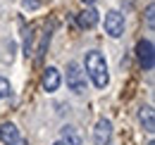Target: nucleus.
Returning <instances> with one entry per match:
<instances>
[{
  "mask_svg": "<svg viewBox=\"0 0 155 145\" xmlns=\"http://www.w3.org/2000/svg\"><path fill=\"white\" fill-rule=\"evenodd\" d=\"M81 67H84L86 76L91 79V83L96 86L98 91H105L110 86V67H107V60H105V55L100 50H96V48L86 50Z\"/></svg>",
  "mask_w": 155,
  "mask_h": 145,
  "instance_id": "obj_1",
  "label": "nucleus"
},
{
  "mask_svg": "<svg viewBox=\"0 0 155 145\" xmlns=\"http://www.w3.org/2000/svg\"><path fill=\"white\" fill-rule=\"evenodd\" d=\"M64 83H67V91H72L74 95H84L86 88H88V76H86L84 67L77 60L67 62V67H64Z\"/></svg>",
  "mask_w": 155,
  "mask_h": 145,
  "instance_id": "obj_2",
  "label": "nucleus"
},
{
  "mask_svg": "<svg viewBox=\"0 0 155 145\" xmlns=\"http://www.w3.org/2000/svg\"><path fill=\"white\" fill-rule=\"evenodd\" d=\"M124 29H127V17H124V12H119V10H107V12H105V19H103V31H105V36L117 40V38L124 36Z\"/></svg>",
  "mask_w": 155,
  "mask_h": 145,
  "instance_id": "obj_3",
  "label": "nucleus"
},
{
  "mask_svg": "<svg viewBox=\"0 0 155 145\" xmlns=\"http://www.w3.org/2000/svg\"><path fill=\"white\" fill-rule=\"evenodd\" d=\"M136 53V62L143 72H153V64H155V48H153V40L150 38H141L134 48Z\"/></svg>",
  "mask_w": 155,
  "mask_h": 145,
  "instance_id": "obj_4",
  "label": "nucleus"
},
{
  "mask_svg": "<svg viewBox=\"0 0 155 145\" xmlns=\"http://www.w3.org/2000/svg\"><path fill=\"white\" fill-rule=\"evenodd\" d=\"M60 86H62V74H60V69L53 67V64H48L43 69V74H41V88H43V93L53 95V93L60 91Z\"/></svg>",
  "mask_w": 155,
  "mask_h": 145,
  "instance_id": "obj_5",
  "label": "nucleus"
},
{
  "mask_svg": "<svg viewBox=\"0 0 155 145\" xmlns=\"http://www.w3.org/2000/svg\"><path fill=\"white\" fill-rule=\"evenodd\" d=\"M112 136H115V126L110 119L100 117L93 126V143L96 145H110L112 143Z\"/></svg>",
  "mask_w": 155,
  "mask_h": 145,
  "instance_id": "obj_6",
  "label": "nucleus"
},
{
  "mask_svg": "<svg viewBox=\"0 0 155 145\" xmlns=\"http://www.w3.org/2000/svg\"><path fill=\"white\" fill-rule=\"evenodd\" d=\"M98 21H100V12H98L93 5H84V10L77 12V26L81 31H91L96 29Z\"/></svg>",
  "mask_w": 155,
  "mask_h": 145,
  "instance_id": "obj_7",
  "label": "nucleus"
},
{
  "mask_svg": "<svg viewBox=\"0 0 155 145\" xmlns=\"http://www.w3.org/2000/svg\"><path fill=\"white\" fill-rule=\"evenodd\" d=\"M136 121H138L141 131H146L148 136L155 133V114H153L150 105H138V109H136Z\"/></svg>",
  "mask_w": 155,
  "mask_h": 145,
  "instance_id": "obj_8",
  "label": "nucleus"
},
{
  "mask_svg": "<svg viewBox=\"0 0 155 145\" xmlns=\"http://www.w3.org/2000/svg\"><path fill=\"white\" fill-rule=\"evenodd\" d=\"M60 140L64 145H84V133L77 124H62L60 126Z\"/></svg>",
  "mask_w": 155,
  "mask_h": 145,
  "instance_id": "obj_9",
  "label": "nucleus"
},
{
  "mask_svg": "<svg viewBox=\"0 0 155 145\" xmlns=\"http://www.w3.org/2000/svg\"><path fill=\"white\" fill-rule=\"evenodd\" d=\"M19 126L15 121H2L0 124V143L2 145H15L19 140Z\"/></svg>",
  "mask_w": 155,
  "mask_h": 145,
  "instance_id": "obj_10",
  "label": "nucleus"
},
{
  "mask_svg": "<svg viewBox=\"0 0 155 145\" xmlns=\"http://www.w3.org/2000/svg\"><path fill=\"white\" fill-rule=\"evenodd\" d=\"M21 34H24V57H31V53H34V38H36V34H34V26H24L21 29Z\"/></svg>",
  "mask_w": 155,
  "mask_h": 145,
  "instance_id": "obj_11",
  "label": "nucleus"
},
{
  "mask_svg": "<svg viewBox=\"0 0 155 145\" xmlns=\"http://www.w3.org/2000/svg\"><path fill=\"white\" fill-rule=\"evenodd\" d=\"M10 95H12V83H10L5 76H0V102L7 100Z\"/></svg>",
  "mask_w": 155,
  "mask_h": 145,
  "instance_id": "obj_12",
  "label": "nucleus"
},
{
  "mask_svg": "<svg viewBox=\"0 0 155 145\" xmlns=\"http://www.w3.org/2000/svg\"><path fill=\"white\" fill-rule=\"evenodd\" d=\"M155 2H148V5H146V14H143V19H146V24H148V29H150V31H153L155 29Z\"/></svg>",
  "mask_w": 155,
  "mask_h": 145,
  "instance_id": "obj_13",
  "label": "nucleus"
},
{
  "mask_svg": "<svg viewBox=\"0 0 155 145\" xmlns=\"http://www.w3.org/2000/svg\"><path fill=\"white\" fill-rule=\"evenodd\" d=\"M43 7V0H21V10L24 12H36Z\"/></svg>",
  "mask_w": 155,
  "mask_h": 145,
  "instance_id": "obj_14",
  "label": "nucleus"
},
{
  "mask_svg": "<svg viewBox=\"0 0 155 145\" xmlns=\"http://www.w3.org/2000/svg\"><path fill=\"white\" fill-rule=\"evenodd\" d=\"M79 2H81V5H96L98 0H79Z\"/></svg>",
  "mask_w": 155,
  "mask_h": 145,
  "instance_id": "obj_15",
  "label": "nucleus"
},
{
  "mask_svg": "<svg viewBox=\"0 0 155 145\" xmlns=\"http://www.w3.org/2000/svg\"><path fill=\"white\" fill-rule=\"evenodd\" d=\"M15 145H29V140H21V138H19V140H17Z\"/></svg>",
  "mask_w": 155,
  "mask_h": 145,
  "instance_id": "obj_16",
  "label": "nucleus"
},
{
  "mask_svg": "<svg viewBox=\"0 0 155 145\" xmlns=\"http://www.w3.org/2000/svg\"><path fill=\"white\" fill-rule=\"evenodd\" d=\"M53 145H64V143H62V140H60V138H58V140H55V143H53Z\"/></svg>",
  "mask_w": 155,
  "mask_h": 145,
  "instance_id": "obj_17",
  "label": "nucleus"
},
{
  "mask_svg": "<svg viewBox=\"0 0 155 145\" xmlns=\"http://www.w3.org/2000/svg\"><path fill=\"white\" fill-rule=\"evenodd\" d=\"M146 145H155V140H153V138H150V140H148V143H146Z\"/></svg>",
  "mask_w": 155,
  "mask_h": 145,
  "instance_id": "obj_18",
  "label": "nucleus"
}]
</instances>
